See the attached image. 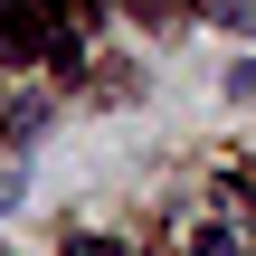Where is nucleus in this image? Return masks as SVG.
<instances>
[{
  "mask_svg": "<svg viewBox=\"0 0 256 256\" xmlns=\"http://www.w3.org/2000/svg\"><path fill=\"white\" fill-rule=\"evenodd\" d=\"M0 48H10V57L48 48V10H38V0H0Z\"/></svg>",
  "mask_w": 256,
  "mask_h": 256,
  "instance_id": "obj_1",
  "label": "nucleus"
},
{
  "mask_svg": "<svg viewBox=\"0 0 256 256\" xmlns=\"http://www.w3.org/2000/svg\"><path fill=\"white\" fill-rule=\"evenodd\" d=\"M200 256H238V238L228 228H200Z\"/></svg>",
  "mask_w": 256,
  "mask_h": 256,
  "instance_id": "obj_2",
  "label": "nucleus"
},
{
  "mask_svg": "<svg viewBox=\"0 0 256 256\" xmlns=\"http://www.w3.org/2000/svg\"><path fill=\"white\" fill-rule=\"evenodd\" d=\"M228 95H247V104H256V57H238V76H228Z\"/></svg>",
  "mask_w": 256,
  "mask_h": 256,
  "instance_id": "obj_3",
  "label": "nucleus"
},
{
  "mask_svg": "<svg viewBox=\"0 0 256 256\" xmlns=\"http://www.w3.org/2000/svg\"><path fill=\"white\" fill-rule=\"evenodd\" d=\"M66 256H124L114 238H66Z\"/></svg>",
  "mask_w": 256,
  "mask_h": 256,
  "instance_id": "obj_4",
  "label": "nucleus"
},
{
  "mask_svg": "<svg viewBox=\"0 0 256 256\" xmlns=\"http://www.w3.org/2000/svg\"><path fill=\"white\" fill-rule=\"evenodd\" d=\"M57 10H95V0H57Z\"/></svg>",
  "mask_w": 256,
  "mask_h": 256,
  "instance_id": "obj_5",
  "label": "nucleus"
}]
</instances>
